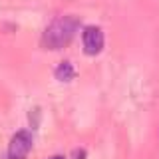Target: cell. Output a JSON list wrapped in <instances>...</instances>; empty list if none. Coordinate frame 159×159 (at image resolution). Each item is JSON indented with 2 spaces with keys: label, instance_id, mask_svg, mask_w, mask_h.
Returning a JSON list of instances; mask_svg holds the SVG:
<instances>
[{
  "label": "cell",
  "instance_id": "6da1fadb",
  "mask_svg": "<svg viewBox=\"0 0 159 159\" xmlns=\"http://www.w3.org/2000/svg\"><path fill=\"white\" fill-rule=\"evenodd\" d=\"M80 30V18L78 16H60L54 22H50V26L44 30L42 34V46L46 50H62L74 40L76 32Z\"/></svg>",
  "mask_w": 159,
  "mask_h": 159
},
{
  "label": "cell",
  "instance_id": "7a4b0ae2",
  "mask_svg": "<svg viewBox=\"0 0 159 159\" xmlns=\"http://www.w3.org/2000/svg\"><path fill=\"white\" fill-rule=\"evenodd\" d=\"M30 149H32V135H30V131H26V129L16 131L8 145V159H26Z\"/></svg>",
  "mask_w": 159,
  "mask_h": 159
},
{
  "label": "cell",
  "instance_id": "3957f363",
  "mask_svg": "<svg viewBox=\"0 0 159 159\" xmlns=\"http://www.w3.org/2000/svg\"><path fill=\"white\" fill-rule=\"evenodd\" d=\"M82 42H84V52L88 56H96L102 52L103 48V32L98 26H88L82 34Z\"/></svg>",
  "mask_w": 159,
  "mask_h": 159
},
{
  "label": "cell",
  "instance_id": "277c9868",
  "mask_svg": "<svg viewBox=\"0 0 159 159\" xmlns=\"http://www.w3.org/2000/svg\"><path fill=\"white\" fill-rule=\"evenodd\" d=\"M54 76H56V80H60V82H70V80L74 78V66L70 62H62L58 64L56 72H54Z\"/></svg>",
  "mask_w": 159,
  "mask_h": 159
},
{
  "label": "cell",
  "instance_id": "5b68a950",
  "mask_svg": "<svg viewBox=\"0 0 159 159\" xmlns=\"http://www.w3.org/2000/svg\"><path fill=\"white\" fill-rule=\"evenodd\" d=\"M50 159H64L62 155H54V157H50Z\"/></svg>",
  "mask_w": 159,
  "mask_h": 159
}]
</instances>
